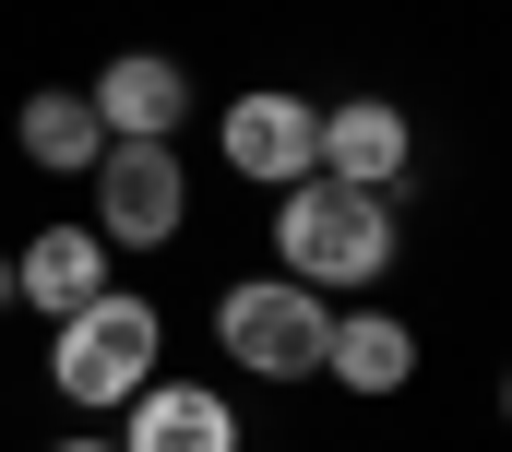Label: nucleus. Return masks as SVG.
<instances>
[{"mask_svg": "<svg viewBox=\"0 0 512 452\" xmlns=\"http://www.w3.org/2000/svg\"><path fill=\"white\" fill-rule=\"evenodd\" d=\"M405 226H393V191H358V179H298L274 191V274L310 286V298H358L382 286Z\"/></svg>", "mask_w": 512, "mask_h": 452, "instance_id": "f257e3e1", "label": "nucleus"}, {"mask_svg": "<svg viewBox=\"0 0 512 452\" xmlns=\"http://www.w3.org/2000/svg\"><path fill=\"white\" fill-rule=\"evenodd\" d=\"M155 357H167V322H155V298H84L60 334H48V381H60V405H84V417H120L131 393L155 381Z\"/></svg>", "mask_w": 512, "mask_h": 452, "instance_id": "f03ea898", "label": "nucleus"}, {"mask_svg": "<svg viewBox=\"0 0 512 452\" xmlns=\"http://www.w3.org/2000/svg\"><path fill=\"white\" fill-rule=\"evenodd\" d=\"M215 345L251 369V381H322V345H334V310L286 274H239L215 298Z\"/></svg>", "mask_w": 512, "mask_h": 452, "instance_id": "7ed1b4c3", "label": "nucleus"}, {"mask_svg": "<svg viewBox=\"0 0 512 452\" xmlns=\"http://www.w3.org/2000/svg\"><path fill=\"white\" fill-rule=\"evenodd\" d=\"M215 155L251 191H298V179H322V108L298 84H251V96H227V119H215Z\"/></svg>", "mask_w": 512, "mask_h": 452, "instance_id": "20e7f679", "label": "nucleus"}, {"mask_svg": "<svg viewBox=\"0 0 512 452\" xmlns=\"http://www.w3.org/2000/svg\"><path fill=\"white\" fill-rule=\"evenodd\" d=\"M191 226V167L167 143H108L96 155V238L108 250H167Z\"/></svg>", "mask_w": 512, "mask_h": 452, "instance_id": "39448f33", "label": "nucleus"}, {"mask_svg": "<svg viewBox=\"0 0 512 452\" xmlns=\"http://www.w3.org/2000/svg\"><path fill=\"white\" fill-rule=\"evenodd\" d=\"M417 167V119L393 96H334L322 108V179H358V191H405Z\"/></svg>", "mask_w": 512, "mask_h": 452, "instance_id": "423d86ee", "label": "nucleus"}, {"mask_svg": "<svg viewBox=\"0 0 512 452\" xmlns=\"http://www.w3.org/2000/svg\"><path fill=\"white\" fill-rule=\"evenodd\" d=\"M84 96H96V131H108V143H167V131L191 119V72H179L167 48H120Z\"/></svg>", "mask_w": 512, "mask_h": 452, "instance_id": "0eeeda50", "label": "nucleus"}, {"mask_svg": "<svg viewBox=\"0 0 512 452\" xmlns=\"http://www.w3.org/2000/svg\"><path fill=\"white\" fill-rule=\"evenodd\" d=\"M120 452H239V405L215 381H143Z\"/></svg>", "mask_w": 512, "mask_h": 452, "instance_id": "6e6552de", "label": "nucleus"}, {"mask_svg": "<svg viewBox=\"0 0 512 452\" xmlns=\"http://www.w3.org/2000/svg\"><path fill=\"white\" fill-rule=\"evenodd\" d=\"M12 298H36L48 322H72L84 298H108V238L96 226H36L12 250Z\"/></svg>", "mask_w": 512, "mask_h": 452, "instance_id": "1a4fd4ad", "label": "nucleus"}, {"mask_svg": "<svg viewBox=\"0 0 512 452\" xmlns=\"http://www.w3.org/2000/svg\"><path fill=\"white\" fill-rule=\"evenodd\" d=\"M12 143H24L36 179H96V155H108V131H96V96H84V84H36L24 119H12Z\"/></svg>", "mask_w": 512, "mask_h": 452, "instance_id": "9d476101", "label": "nucleus"}, {"mask_svg": "<svg viewBox=\"0 0 512 452\" xmlns=\"http://www.w3.org/2000/svg\"><path fill=\"white\" fill-rule=\"evenodd\" d=\"M322 381H346V393H370V405H382V393L417 381V334H405L393 310H346L334 345H322Z\"/></svg>", "mask_w": 512, "mask_h": 452, "instance_id": "9b49d317", "label": "nucleus"}, {"mask_svg": "<svg viewBox=\"0 0 512 452\" xmlns=\"http://www.w3.org/2000/svg\"><path fill=\"white\" fill-rule=\"evenodd\" d=\"M48 452H120V441H48Z\"/></svg>", "mask_w": 512, "mask_h": 452, "instance_id": "f8f14e48", "label": "nucleus"}, {"mask_svg": "<svg viewBox=\"0 0 512 452\" xmlns=\"http://www.w3.org/2000/svg\"><path fill=\"white\" fill-rule=\"evenodd\" d=\"M501 429H512V369H501Z\"/></svg>", "mask_w": 512, "mask_h": 452, "instance_id": "ddd939ff", "label": "nucleus"}]
</instances>
